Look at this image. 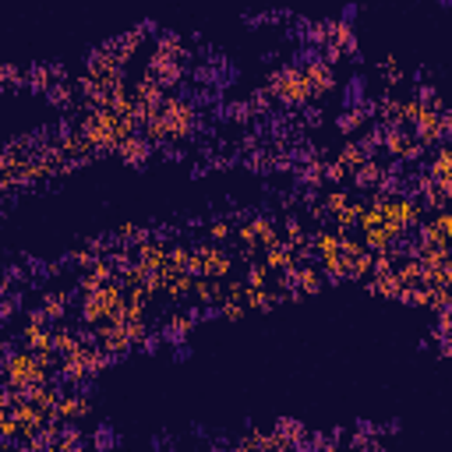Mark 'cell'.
Masks as SVG:
<instances>
[{
  "mask_svg": "<svg viewBox=\"0 0 452 452\" xmlns=\"http://www.w3.org/2000/svg\"><path fill=\"white\" fill-rule=\"evenodd\" d=\"M8 368H11L8 374H11L14 382H25V378H36V374H39V371H36V361H32V357H14V361H11Z\"/></svg>",
  "mask_w": 452,
  "mask_h": 452,
  "instance_id": "1",
  "label": "cell"
},
{
  "mask_svg": "<svg viewBox=\"0 0 452 452\" xmlns=\"http://www.w3.org/2000/svg\"><path fill=\"white\" fill-rule=\"evenodd\" d=\"M357 124H361V117H357V113H350V117H339V128H343V131H354Z\"/></svg>",
  "mask_w": 452,
  "mask_h": 452,
  "instance_id": "2",
  "label": "cell"
}]
</instances>
